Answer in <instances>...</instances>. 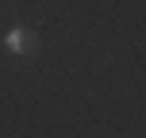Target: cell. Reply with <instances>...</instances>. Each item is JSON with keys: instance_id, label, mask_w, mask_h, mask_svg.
<instances>
[{"instance_id": "obj_1", "label": "cell", "mask_w": 146, "mask_h": 138, "mask_svg": "<svg viewBox=\"0 0 146 138\" xmlns=\"http://www.w3.org/2000/svg\"><path fill=\"white\" fill-rule=\"evenodd\" d=\"M4 42H8V50H15V54H31V50H35V35L23 31V27H12Z\"/></svg>"}]
</instances>
